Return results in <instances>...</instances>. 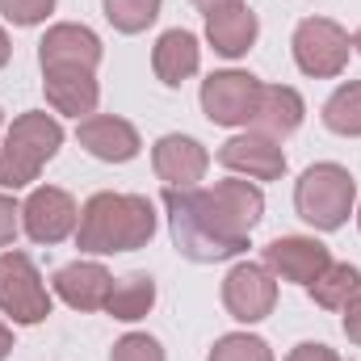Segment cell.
<instances>
[{"label":"cell","instance_id":"cell-1","mask_svg":"<svg viewBox=\"0 0 361 361\" xmlns=\"http://www.w3.org/2000/svg\"><path fill=\"white\" fill-rule=\"evenodd\" d=\"M164 210L177 252L193 265L231 261L248 248V231L223 210L214 189H164Z\"/></svg>","mask_w":361,"mask_h":361},{"label":"cell","instance_id":"cell-2","mask_svg":"<svg viewBox=\"0 0 361 361\" xmlns=\"http://www.w3.org/2000/svg\"><path fill=\"white\" fill-rule=\"evenodd\" d=\"M156 235V206L143 193H92L80 206L76 223V248L92 257L109 252H135L147 248Z\"/></svg>","mask_w":361,"mask_h":361},{"label":"cell","instance_id":"cell-3","mask_svg":"<svg viewBox=\"0 0 361 361\" xmlns=\"http://www.w3.org/2000/svg\"><path fill=\"white\" fill-rule=\"evenodd\" d=\"M63 147V126L47 109H30L13 118V126L0 135V189H25L38 180L42 164L55 160Z\"/></svg>","mask_w":361,"mask_h":361},{"label":"cell","instance_id":"cell-4","mask_svg":"<svg viewBox=\"0 0 361 361\" xmlns=\"http://www.w3.org/2000/svg\"><path fill=\"white\" fill-rule=\"evenodd\" d=\"M353 202H357V180L332 160L311 164L294 185V210L315 231H341L353 214Z\"/></svg>","mask_w":361,"mask_h":361},{"label":"cell","instance_id":"cell-5","mask_svg":"<svg viewBox=\"0 0 361 361\" xmlns=\"http://www.w3.org/2000/svg\"><path fill=\"white\" fill-rule=\"evenodd\" d=\"M294 63L302 76H315V80H332L349 68V51H353V38L345 34V25H336L332 17H302L294 38Z\"/></svg>","mask_w":361,"mask_h":361},{"label":"cell","instance_id":"cell-6","mask_svg":"<svg viewBox=\"0 0 361 361\" xmlns=\"http://www.w3.org/2000/svg\"><path fill=\"white\" fill-rule=\"evenodd\" d=\"M0 315H8L21 328L42 324L51 315V294L42 286V273L34 269L25 252H13V248L0 252Z\"/></svg>","mask_w":361,"mask_h":361},{"label":"cell","instance_id":"cell-7","mask_svg":"<svg viewBox=\"0 0 361 361\" xmlns=\"http://www.w3.org/2000/svg\"><path fill=\"white\" fill-rule=\"evenodd\" d=\"M261 80L252 72H214L202 80V114L214 126H248L261 105Z\"/></svg>","mask_w":361,"mask_h":361},{"label":"cell","instance_id":"cell-8","mask_svg":"<svg viewBox=\"0 0 361 361\" xmlns=\"http://www.w3.org/2000/svg\"><path fill=\"white\" fill-rule=\"evenodd\" d=\"M223 307L240 324L269 319L273 307H277V277L265 265H252V261L231 265V273L223 277Z\"/></svg>","mask_w":361,"mask_h":361},{"label":"cell","instance_id":"cell-9","mask_svg":"<svg viewBox=\"0 0 361 361\" xmlns=\"http://www.w3.org/2000/svg\"><path fill=\"white\" fill-rule=\"evenodd\" d=\"M76 223H80V210H76L72 193L55 189V185L34 189L21 206V227L34 244H59V240L76 235Z\"/></svg>","mask_w":361,"mask_h":361},{"label":"cell","instance_id":"cell-10","mask_svg":"<svg viewBox=\"0 0 361 361\" xmlns=\"http://www.w3.org/2000/svg\"><path fill=\"white\" fill-rule=\"evenodd\" d=\"M219 164L248 180H277L286 173V152H281V139L261 135V130H244L219 147Z\"/></svg>","mask_w":361,"mask_h":361},{"label":"cell","instance_id":"cell-11","mask_svg":"<svg viewBox=\"0 0 361 361\" xmlns=\"http://www.w3.org/2000/svg\"><path fill=\"white\" fill-rule=\"evenodd\" d=\"M261 265L277 277V281H294V286H311L319 273L332 265V252L311 240V235H281L261 252Z\"/></svg>","mask_w":361,"mask_h":361},{"label":"cell","instance_id":"cell-12","mask_svg":"<svg viewBox=\"0 0 361 361\" xmlns=\"http://www.w3.org/2000/svg\"><path fill=\"white\" fill-rule=\"evenodd\" d=\"M38 63H42V72H51V68L97 72V63H101V38L92 34L89 25L59 21V25H51L47 38L38 42Z\"/></svg>","mask_w":361,"mask_h":361},{"label":"cell","instance_id":"cell-13","mask_svg":"<svg viewBox=\"0 0 361 361\" xmlns=\"http://www.w3.org/2000/svg\"><path fill=\"white\" fill-rule=\"evenodd\" d=\"M152 164L164 189H197V180L210 169V152L189 135H164L152 147Z\"/></svg>","mask_w":361,"mask_h":361},{"label":"cell","instance_id":"cell-14","mask_svg":"<svg viewBox=\"0 0 361 361\" xmlns=\"http://www.w3.org/2000/svg\"><path fill=\"white\" fill-rule=\"evenodd\" d=\"M76 139H80V147L89 152L92 160H105V164H126L143 147L139 130L126 118H114V114H92V118H85L76 126Z\"/></svg>","mask_w":361,"mask_h":361},{"label":"cell","instance_id":"cell-15","mask_svg":"<svg viewBox=\"0 0 361 361\" xmlns=\"http://www.w3.org/2000/svg\"><path fill=\"white\" fill-rule=\"evenodd\" d=\"M42 89L55 114H68V118H92L97 101H101V85H97V72H80V68H51L42 72Z\"/></svg>","mask_w":361,"mask_h":361},{"label":"cell","instance_id":"cell-16","mask_svg":"<svg viewBox=\"0 0 361 361\" xmlns=\"http://www.w3.org/2000/svg\"><path fill=\"white\" fill-rule=\"evenodd\" d=\"M51 286H55V294L72 311H105V298L114 290V277H109L105 265H97V261H72V265H63V269L51 277Z\"/></svg>","mask_w":361,"mask_h":361},{"label":"cell","instance_id":"cell-17","mask_svg":"<svg viewBox=\"0 0 361 361\" xmlns=\"http://www.w3.org/2000/svg\"><path fill=\"white\" fill-rule=\"evenodd\" d=\"M197 68H202V47H197V38L189 30H164L156 38V47H152V72H156L160 85L177 89Z\"/></svg>","mask_w":361,"mask_h":361},{"label":"cell","instance_id":"cell-18","mask_svg":"<svg viewBox=\"0 0 361 361\" xmlns=\"http://www.w3.org/2000/svg\"><path fill=\"white\" fill-rule=\"evenodd\" d=\"M257 34H261V21H257V13H252L248 4H231V8H223V13H210V17H206V38H210V47H214L223 59L248 55L252 42H257Z\"/></svg>","mask_w":361,"mask_h":361},{"label":"cell","instance_id":"cell-19","mask_svg":"<svg viewBox=\"0 0 361 361\" xmlns=\"http://www.w3.org/2000/svg\"><path fill=\"white\" fill-rule=\"evenodd\" d=\"M302 114H307V105H302V97L290 85H265L261 89V105L252 114V130L286 139V135H294L302 126Z\"/></svg>","mask_w":361,"mask_h":361},{"label":"cell","instance_id":"cell-20","mask_svg":"<svg viewBox=\"0 0 361 361\" xmlns=\"http://www.w3.org/2000/svg\"><path fill=\"white\" fill-rule=\"evenodd\" d=\"M152 307H156V281H152L147 273H126V277H118L114 290H109V298H105V311H109L114 319H122V324L143 319Z\"/></svg>","mask_w":361,"mask_h":361},{"label":"cell","instance_id":"cell-21","mask_svg":"<svg viewBox=\"0 0 361 361\" xmlns=\"http://www.w3.org/2000/svg\"><path fill=\"white\" fill-rule=\"evenodd\" d=\"M214 197L223 202V210L252 235V227L265 219V193H261V185H252V180H219L214 185Z\"/></svg>","mask_w":361,"mask_h":361},{"label":"cell","instance_id":"cell-22","mask_svg":"<svg viewBox=\"0 0 361 361\" xmlns=\"http://www.w3.org/2000/svg\"><path fill=\"white\" fill-rule=\"evenodd\" d=\"M307 290H311V302H315V307H324V311H345V302L361 290V269L357 265H336V261H332Z\"/></svg>","mask_w":361,"mask_h":361},{"label":"cell","instance_id":"cell-23","mask_svg":"<svg viewBox=\"0 0 361 361\" xmlns=\"http://www.w3.org/2000/svg\"><path fill=\"white\" fill-rule=\"evenodd\" d=\"M324 126L332 135L361 139V80H349L324 101Z\"/></svg>","mask_w":361,"mask_h":361},{"label":"cell","instance_id":"cell-24","mask_svg":"<svg viewBox=\"0 0 361 361\" xmlns=\"http://www.w3.org/2000/svg\"><path fill=\"white\" fill-rule=\"evenodd\" d=\"M160 4H164V0H101L105 21H109L118 34H143V30L160 17Z\"/></svg>","mask_w":361,"mask_h":361},{"label":"cell","instance_id":"cell-25","mask_svg":"<svg viewBox=\"0 0 361 361\" xmlns=\"http://www.w3.org/2000/svg\"><path fill=\"white\" fill-rule=\"evenodd\" d=\"M206 361H277L273 349L261 341V336H248V332H227L214 341L210 357Z\"/></svg>","mask_w":361,"mask_h":361},{"label":"cell","instance_id":"cell-26","mask_svg":"<svg viewBox=\"0 0 361 361\" xmlns=\"http://www.w3.org/2000/svg\"><path fill=\"white\" fill-rule=\"evenodd\" d=\"M109 361H169V357H164V349H160L156 336H147V332H126V336L114 345Z\"/></svg>","mask_w":361,"mask_h":361},{"label":"cell","instance_id":"cell-27","mask_svg":"<svg viewBox=\"0 0 361 361\" xmlns=\"http://www.w3.org/2000/svg\"><path fill=\"white\" fill-rule=\"evenodd\" d=\"M0 13H4V21H13V25H38V21H47L51 13H55V0H0Z\"/></svg>","mask_w":361,"mask_h":361},{"label":"cell","instance_id":"cell-28","mask_svg":"<svg viewBox=\"0 0 361 361\" xmlns=\"http://www.w3.org/2000/svg\"><path fill=\"white\" fill-rule=\"evenodd\" d=\"M17 231H21V206L8 193H0V248H8L17 240Z\"/></svg>","mask_w":361,"mask_h":361},{"label":"cell","instance_id":"cell-29","mask_svg":"<svg viewBox=\"0 0 361 361\" xmlns=\"http://www.w3.org/2000/svg\"><path fill=\"white\" fill-rule=\"evenodd\" d=\"M286 361H341V353L328 349V345H319V341H302V345L290 349V357Z\"/></svg>","mask_w":361,"mask_h":361},{"label":"cell","instance_id":"cell-30","mask_svg":"<svg viewBox=\"0 0 361 361\" xmlns=\"http://www.w3.org/2000/svg\"><path fill=\"white\" fill-rule=\"evenodd\" d=\"M345 336H349L353 345H361V290L345 302Z\"/></svg>","mask_w":361,"mask_h":361},{"label":"cell","instance_id":"cell-31","mask_svg":"<svg viewBox=\"0 0 361 361\" xmlns=\"http://www.w3.org/2000/svg\"><path fill=\"white\" fill-rule=\"evenodd\" d=\"M189 4H193L197 13H206V17H210V13H223V8H231V4H244V0H189Z\"/></svg>","mask_w":361,"mask_h":361},{"label":"cell","instance_id":"cell-32","mask_svg":"<svg viewBox=\"0 0 361 361\" xmlns=\"http://www.w3.org/2000/svg\"><path fill=\"white\" fill-rule=\"evenodd\" d=\"M8 353H13V328L0 319V361L8 357Z\"/></svg>","mask_w":361,"mask_h":361},{"label":"cell","instance_id":"cell-33","mask_svg":"<svg viewBox=\"0 0 361 361\" xmlns=\"http://www.w3.org/2000/svg\"><path fill=\"white\" fill-rule=\"evenodd\" d=\"M8 55H13V47H8V34H4V30H0V68H4V63H8Z\"/></svg>","mask_w":361,"mask_h":361},{"label":"cell","instance_id":"cell-34","mask_svg":"<svg viewBox=\"0 0 361 361\" xmlns=\"http://www.w3.org/2000/svg\"><path fill=\"white\" fill-rule=\"evenodd\" d=\"M353 47H357V51H361V30H357V34H353Z\"/></svg>","mask_w":361,"mask_h":361},{"label":"cell","instance_id":"cell-35","mask_svg":"<svg viewBox=\"0 0 361 361\" xmlns=\"http://www.w3.org/2000/svg\"><path fill=\"white\" fill-rule=\"evenodd\" d=\"M0 130H4V114H0Z\"/></svg>","mask_w":361,"mask_h":361},{"label":"cell","instance_id":"cell-36","mask_svg":"<svg viewBox=\"0 0 361 361\" xmlns=\"http://www.w3.org/2000/svg\"><path fill=\"white\" fill-rule=\"evenodd\" d=\"M357 227H361V210H357Z\"/></svg>","mask_w":361,"mask_h":361}]
</instances>
